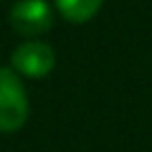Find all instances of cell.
I'll list each match as a JSON object with an SVG mask.
<instances>
[{"instance_id": "6da1fadb", "label": "cell", "mask_w": 152, "mask_h": 152, "mask_svg": "<svg viewBox=\"0 0 152 152\" xmlns=\"http://www.w3.org/2000/svg\"><path fill=\"white\" fill-rule=\"evenodd\" d=\"M28 119V97L19 74L0 66V133L19 131Z\"/></svg>"}, {"instance_id": "7a4b0ae2", "label": "cell", "mask_w": 152, "mask_h": 152, "mask_svg": "<svg viewBox=\"0 0 152 152\" xmlns=\"http://www.w3.org/2000/svg\"><path fill=\"white\" fill-rule=\"evenodd\" d=\"M12 69L26 78H43L55 69V50L43 40L21 43L12 52Z\"/></svg>"}, {"instance_id": "3957f363", "label": "cell", "mask_w": 152, "mask_h": 152, "mask_svg": "<svg viewBox=\"0 0 152 152\" xmlns=\"http://www.w3.org/2000/svg\"><path fill=\"white\" fill-rule=\"evenodd\" d=\"M10 24L21 36H40L52 26V10L45 0H17L10 10Z\"/></svg>"}, {"instance_id": "277c9868", "label": "cell", "mask_w": 152, "mask_h": 152, "mask_svg": "<svg viewBox=\"0 0 152 152\" xmlns=\"http://www.w3.org/2000/svg\"><path fill=\"white\" fill-rule=\"evenodd\" d=\"M104 0H55L59 14L66 19V21H74V24H83V21H90L100 7H102Z\"/></svg>"}]
</instances>
